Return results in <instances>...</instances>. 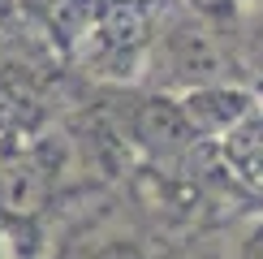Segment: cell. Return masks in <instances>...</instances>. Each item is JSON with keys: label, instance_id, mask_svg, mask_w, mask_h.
<instances>
[{"label": "cell", "instance_id": "52a82bcc", "mask_svg": "<svg viewBox=\"0 0 263 259\" xmlns=\"http://www.w3.org/2000/svg\"><path fill=\"white\" fill-rule=\"evenodd\" d=\"M13 13H17V0H0V26L13 22Z\"/></svg>", "mask_w": 263, "mask_h": 259}, {"label": "cell", "instance_id": "3957f363", "mask_svg": "<svg viewBox=\"0 0 263 259\" xmlns=\"http://www.w3.org/2000/svg\"><path fill=\"white\" fill-rule=\"evenodd\" d=\"M185 121L194 125L199 138H224L242 117H250L259 108V91L246 82H207V86H190L177 95Z\"/></svg>", "mask_w": 263, "mask_h": 259}, {"label": "cell", "instance_id": "5b68a950", "mask_svg": "<svg viewBox=\"0 0 263 259\" xmlns=\"http://www.w3.org/2000/svg\"><path fill=\"white\" fill-rule=\"evenodd\" d=\"M233 57L237 73L246 82L263 86V0H250V9H242L233 22Z\"/></svg>", "mask_w": 263, "mask_h": 259}, {"label": "cell", "instance_id": "6da1fadb", "mask_svg": "<svg viewBox=\"0 0 263 259\" xmlns=\"http://www.w3.org/2000/svg\"><path fill=\"white\" fill-rule=\"evenodd\" d=\"M142 78L151 91H168V95H181L207 82H233L237 78L233 35H224L199 9H181L164 22H151V39L142 52Z\"/></svg>", "mask_w": 263, "mask_h": 259}, {"label": "cell", "instance_id": "8992f818", "mask_svg": "<svg viewBox=\"0 0 263 259\" xmlns=\"http://www.w3.org/2000/svg\"><path fill=\"white\" fill-rule=\"evenodd\" d=\"M233 259H263V216H259V220H250L246 229H242Z\"/></svg>", "mask_w": 263, "mask_h": 259}, {"label": "cell", "instance_id": "277c9868", "mask_svg": "<svg viewBox=\"0 0 263 259\" xmlns=\"http://www.w3.org/2000/svg\"><path fill=\"white\" fill-rule=\"evenodd\" d=\"M52 173L35 156H5L0 160V212L9 220H35L48 199Z\"/></svg>", "mask_w": 263, "mask_h": 259}, {"label": "cell", "instance_id": "7a4b0ae2", "mask_svg": "<svg viewBox=\"0 0 263 259\" xmlns=\"http://www.w3.org/2000/svg\"><path fill=\"white\" fill-rule=\"evenodd\" d=\"M129 138L151 160H181L185 151L199 143V134L185 121L177 95H168V91H151L134 104V113H129Z\"/></svg>", "mask_w": 263, "mask_h": 259}]
</instances>
